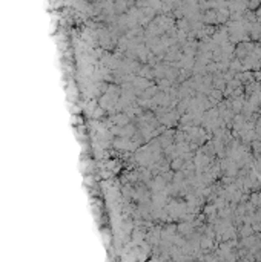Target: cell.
<instances>
[{
	"instance_id": "6da1fadb",
	"label": "cell",
	"mask_w": 261,
	"mask_h": 262,
	"mask_svg": "<svg viewBox=\"0 0 261 262\" xmlns=\"http://www.w3.org/2000/svg\"><path fill=\"white\" fill-rule=\"evenodd\" d=\"M134 133V129L131 126H126L124 129H120V135L122 137H129V135H132Z\"/></svg>"
},
{
	"instance_id": "7a4b0ae2",
	"label": "cell",
	"mask_w": 261,
	"mask_h": 262,
	"mask_svg": "<svg viewBox=\"0 0 261 262\" xmlns=\"http://www.w3.org/2000/svg\"><path fill=\"white\" fill-rule=\"evenodd\" d=\"M115 121H117V124H122V126H123V124H128L129 120H128V117H126V115H118V117L115 118Z\"/></svg>"
}]
</instances>
